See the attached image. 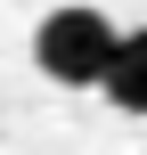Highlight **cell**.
I'll return each mask as SVG.
<instances>
[{
  "instance_id": "1",
  "label": "cell",
  "mask_w": 147,
  "mask_h": 155,
  "mask_svg": "<svg viewBox=\"0 0 147 155\" xmlns=\"http://www.w3.org/2000/svg\"><path fill=\"white\" fill-rule=\"evenodd\" d=\"M115 57V16L106 8H49L33 25V74L57 82V90H98Z\"/></svg>"
},
{
  "instance_id": "2",
  "label": "cell",
  "mask_w": 147,
  "mask_h": 155,
  "mask_svg": "<svg viewBox=\"0 0 147 155\" xmlns=\"http://www.w3.org/2000/svg\"><path fill=\"white\" fill-rule=\"evenodd\" d=\"M98 90H106V106H115V114H147V25L115 33V57H106Z\"/></svg>"
}]
</instances>
